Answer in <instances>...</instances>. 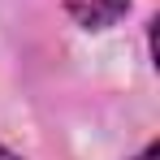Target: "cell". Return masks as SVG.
I'll return each instance as SVG.
<instances>
[{"label":"cell","mask_w":160,"mask_h":160,"mask_svg":"<svg viewBox=\"0 0 160 160\" xmlns=\"http://www.w3.org/2000/svg\"><path fill=\"white\" fill-rule=\"evenodd\" d=\"M65 9H69V18L78 22V26H112L117 18H126V9H130V0H65Z\"/></svg>","instance_id":"obj_1"},{"label":"cell","mask_w":160,"mask_h":160,"mask_svg":"<svg viewBox=\"0 0 160 160\" xmlns=\"http://www.w3.org/2000/svg\"><path fill=\"white\" fill-rule=\"evenodd\" d=\"M138 160H160V152H156V147H147V152H143Z\"/></svg>","instance_id":"obj_2"},{"label":"cell","mask_w":160,"mask_h":160,"mask_svg":"<svg viewBox=\"0 0 160 160\" xmlns=\"http://www.w3.org/2000/svg\"><path fill=\"white\" fill-rule=\"evenodd\" d=\"M0 160H18V156H9V152H4V147H0Z\"/></svg>","instance_id":"obj_3"}]
</instances>
